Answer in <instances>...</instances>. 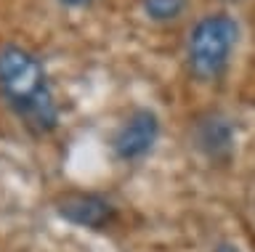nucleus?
I'll use <instances>...</instances> for the list:
<instances>
[{"label":"nucleus","instance_id":"obj_1","mask_svg":"<svg viewBox=\"0 0 255 252\" xmlns=\"http://www.w3.org/2000/svg\"><path fill=\"white\" fill-rule=\"evenodd\" d=\"M0 96L29 130L51 133L59 125V104L43 61L19 43L0 45Z\"/></svg>","mask_w":255,"mask_h":252},{"label":"nucleus","instance_id":"obj_2","mask_svg":"<svg viewBox=\"0 0 255 252\" xmlns=\"http://www.w3.org/2000/svg\"><path fill=\"white\" fill-rule=\"evenodd\" d=\"M239 24L229 13H207L191 27L186 43V61L197 80H215L229 67L237 48Z\"/></svg>","mask_w":255,"mask_h":252},{"label":"nucleus","instance_id":"obj_3","mask_svg":"<svg viewBox=\"0 0 255 252\" xmlns=\"http://www.w3.org/2000/svg\"><path fill=\"white\" fill-rule=\"evenodd\" d=\"M159 138V117L151 109H133L112 138V152L120 160L133 162L146 157Z\"/></svg>","mask_w":255,"mask_h":252},{"label":"nucleus","instance_id":"obj_4","mask_svg":"<svg viewBox=\"0 0 255 252\" xmlns=\"http://www.w3.org/2000/svg\"><path fill=\"white\" fill-rule=\"evenodd\" d=\"M56 210L64 220L83 228H104L115 218V207L101 194L93 191H67L64 196H59Z\"/></svg>","mask_w":255,"mask_h":252},{"label":"nucleus","instance_id":"obj_5","mask_svg":"<svg viewBox=\"0 0 255 252\" xmlns=\"http://www.w3.org/2000/svg\"><path fill=\"white\" fill-rule=\"evenodd\" d=\"M231 125L221 117H207V120L199 125V146L207 149L213 157L223 154L231 149Z\"/></svg>","mask_w":255,"mask_h":252},{"label":"nucleus","instance_id":"obj_6","mask_svg":"<svg viewBox=\"0 0 255 252\" xmlns=\"http://www.w3.org/2000/svg\"><path fill=\"white\" fill-rule=\"evenodd\" d=\"M189 0H143V13L151 21H173L186 11Z\"/></svg>","mask_w":255,"mask_h":252},{"label":"nucleus","instance_id":"obj_7","mask_svg":"<svg viewBox=\"0 0 255 252\" xmlns=\"http://www.w3.org/2000/svg\"><path fill=\"white\" fill-rule=\"evenodd\" d=\"M59 3L69 5V8H85V5H91L93 0H59Z\"/></svg>","mask_w":255,"mask_h":252},{"label":"nucleus","instance_id":"obj_8","mask_svg":"<svg viewBox=\"0 0 255 252\" xmlns=\"http://www.w3.org/2000/svg\"><path fill=\"white\" fill-rule=\"evenodd\" d=\"M213 252H239V250L234 247V244H221V247H215Z\"/></svg>","mask_w":255,"mask_h":252}]
</instances>
